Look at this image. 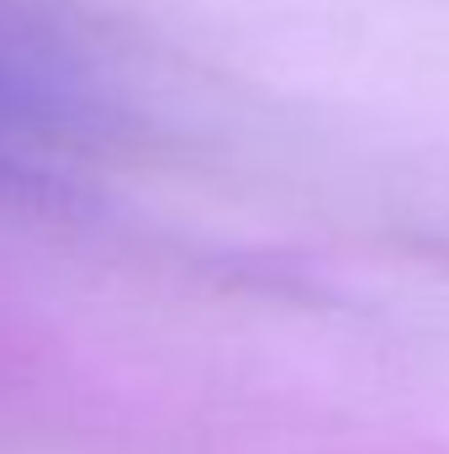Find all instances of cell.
Instances as JSON below:
<instances>
[{
	"label": "cell",
	"instance_id": "6da1fadb",
	"mask_svg": "<svg viewBox=\"0 0 449 454\" xmlns=\"http://www.w3.org/2000/svg\"><path fill=\"white\" fill-rule=\"evenodd\" d=\"M101 132L80 43L21 0H0V185L59 180Z\"/></svg>",
	"mask_w": 449,
	"mask_h": 454
}]
</instances>
